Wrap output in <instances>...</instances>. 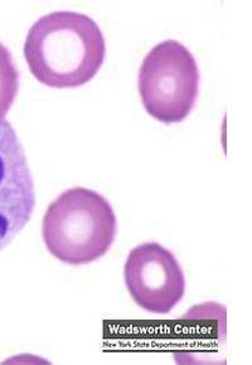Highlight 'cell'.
<instances>
[{
	"label": "cell",
	"mask_w": 252,
	"mask_h": 365,
	"mask_svg": "<svg viewBox=\"0 0 252 365\" xmlns=\"http://www.w3.org/2000/svg\"><path fill=\"white\" fill-rule=\"evenodd\" d=\"M23 51L29 70L41 83L75 88L97 75L105 61L106 43L91 16L61 11L34 22Z\"/></svg>",
	"instance_id": "cell-1"
},
{
	"label": "cell",
	"mask_w": 252,
	"mask_h": 365,
	"mask_svg": "<svg viewBox=\"0 0 252 365\" xmlns=\"http://www.w3.org/2000/svg\"><path fill=\"white\" fill-rule=\"evenodd\" d=\"M36 189L21 140L0 115V251L11 245L32 218Z\"/></svg>",
	"instance_id": "cell-5"
},
{
	"label": "cell",
	"mask_w": 252,
	"mask_h": 365,
	"mask_svg": "<svg viewBox=\"0 0 252 365\" xmlns=\"http://www.w3.org/2000/svg\"><path fill=\"white\" fill-rule=\"evenodd\" d=\"M118 233V220L108 199L91 189L75 187L59 194L44 217L42 237L61 262L81 266L108 253Z\"/></svg>",
	"instance_id": "cell-2"
},
{
	"label": "cell",
	"mask_w": 252,
	"mask_h": 365,
	"mask_svg": "<svg viewBox=\"0 0 252 365\" xmlns=\"http://www.w3.org/2000/svg\"><path fill=\"white\" fill-rule=\"evenodd\" d=\"M19 90V72L13 54L0 42V115L6 116Z\"/></svg>",
	"instance_id": "cell-6"
},
{
	"label": "cell",
	"mask_w": 252,
	"mask_h": 365,
	"mask_svg": "<svg viewBox=\"0 0 252 365\" xmlns=\"http://www.w3.org/2000/svg\"><path fill=\"white\" fill-rule=\"evenodd\" d=\"M124 279L135 304L151 314H169L186 294L181 263L156 242L141 243L130 251Z\"/></svg>",
	"instance_id": "cell-4"
},
{
	"label": "cell",
	"mask_w": 252,
	"mask_h": 365,
	"mask_svg": "<svg viewBox=\"0 0 252 365\" xmlns=\"http://www.w3.org/2000/svg\"><path fill=\"white\" fill-rule=\"evenodd\" d=\"M146 113L163 124H179L192 113L199 93V68L189 49L174 39L145 56L138 77Z\"/></svg>",
	"instance_id": "cell-3"
}]
</instances>
